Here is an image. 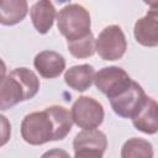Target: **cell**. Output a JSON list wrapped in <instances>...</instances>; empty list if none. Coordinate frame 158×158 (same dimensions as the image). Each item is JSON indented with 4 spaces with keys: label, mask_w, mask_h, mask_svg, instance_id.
I'll return each instance as SVG.
<instances>
[{
    "label": "cell",
    "mask_w": 158,
    "mask_h": 158,
    "mask_svg": "<svg viewBox=\"0 0 158 158\" xmlns=\"http://www.w3.org/2000/svg\"><path fill=\"white\" fill-rule=\"evenodd\" d=\"M57 25L67 42L83 38L91 32L90 14L79 4H69L62 7L57 15Z\"/></svg>",
    "instance_id": "6da1fadb"
},
{
    "label": "cell",
    "mask_w": 158,
    "mask_h": 158,
    "mask_svg": "<svg viewBox=\"0 0 158 158\" xmlns=\"http://www.w3.org/2000/svg\"><path fill=\"white\" fill-rule=\"evenodd\" d=\"M21 136L25 142L32 146L57 141L54 122L49 112L44 109L43 111H36L26 115L21 122Z\"/></svg>",
    "instance_id": "7a4b0ae2"
},
{
    "label": "cell",
    "mask_w": 158,
    "mask_h": 158,
    "mask_svg": "<svg viewBox=\"0 0 158 158\" xmlns=\"http://www.w3.org/2000/svg\"><path fill=\"white\" fill-rule=\"evenodd\" d=\"M127 49L123 31L117 25L105 27L96 38V53L104 60L121 59Z\"/></svg>",
    "instance_id": "3957f363"
},
{
    "label": "cell",
    "mask_w": 158,
    "mask_h": 158,
    "mask_svg": "<svg viewBox=\"0 0 158 158\" xmlns=\"http://www.w3.org/2000/svg\"><path fill=\"white\" fill-rule=\"evenodd\" d=\"M70 112L74 123L83 130L99 127L105 116L102 105L89 96H79L74 101Z\"/></svg>",
    "instance_id": "277c9868"
},
{
    "label": "cell",
    "mask_w": 158,
    "mask_h": 158,
    "mask_svg": "<svg viewBox=\"0 0 158 158\" xmlns=\"http://www.w3.org/2000/svg\"><path fill=\"white\" fill-rule=\"evenodd\" d=\"M94 83L95 86L107 96V99H111L126 90L132 83V79L122 68L111 65L104 67L95 73Z\"/></svg>",
    "instance_id": "5b68a950"
},
{
    "label": "cell",
    "mask_w": 158,
    "mask_h": 158,
    "mask_svg": "<svg viewBox=\"0 0 158 158\" xmlns=\"http://www.w3.org/2000/svg\"><path fill=\"white\" fill-rule=\"evenodd\" d=\"M107 147V138L104 132L96 128L83 130L73 141L74 157H95L101 158Z\"/></svg>",
    "instance_id": "8992f818"
},
{
    "label": "cell",
    "mask_w": 158,
    "mask_h": 158,
    "mask_svg": "<svg viewBox=\"0 0 158 158\" xmlns=\"http://www.w3.org/2000/svg\"><path fill=\"white\" fill-rule=\"evenodd\" d=\"M144 98H146V94L142 86L138 83L132 80V83L126 90H123L121 94L109 100L116 115L123 118H132L133 115L137 112L138 107L141 106L142 101L144 100Z\"/></svg>",
    "instance_id": "52a82bcc"
},
{
    "label": "cell",
    "mask_w": 158,
    "mask_h": 158,
    "mask_svg": "<svg viewBox=\"0 0 158 158\" xmlns=\"http://www.w3.org/2000/svg\"><path fill=\"white\" fill-rule=\"evenodd\" d=\"M133 126L147 135H154L158 132V102L147 96L142 101L137 112L131 118Z\"/></svg>",
    "instance_id": "ba28073f"
},
{
    "label": "cell",
    "mask_w": 158,
    "mask_h": 158,
    "mask_svg": "<svg viewBox=\"0 0 158 158\" xmlns=\"http://www.w3.org/2000/svg\"><path fill=\"white\" fill-rule=\"evenodd\" d=\"M33 65L41 77L53 79L59 77L65 69V59L54 51H42L35 57Z\"/></svg>",
    "instance_id": "9c48e42d"
},
{
    "label": "cell",
    "mask_w": 158,
    "mask_h": 158,
    "mask_svg": "<svg viewBox=\"0 0 158 158\" xmlns=\"http://www.w3.org/2000/svg\"><path fill=\"white\" fill-rule=\"evenodd\" d=\"M30 16L36 31L41 35H44L52 28L57 12L51 0H38L32 5Z\"/></svg>",
    "instance_id": "30bf717a"
},
{
    "label": "cell",
    "mask_w": 158,
    "mask_h": 158,
    "mask_svg": "<svg viewBox=\"0 0 158 158\" xmlns=\"http://www.w3.org/2000/svg\"><path fill=\"white\" fill-rule=\"evenodd\" d=\"M25 100H27L26 93L20 81L12 74L2 77L0 86V109L2 111L7 110Z\"/></svg>",
    "instance_id": "8fae6325"
},
{
    "label": "cell",
    "mask_w": 158,
    "mask_h": 158,
    "mask_svg": "<svg viewBox=\"0 0 158 158\" xmlns=\"http://www.w3.org/2000/svg\"><path fill=\"white\" fill-rule=\"evenodd\" d=\"M133 35L136 41L144 47L158 46V19L146 14V16L138 19L133 27Z\"/></svg>",
    "instance_id": "7c38bea8"
},
{
    "label": "cell",
    "mask_w": 158,
    "mask_h": 158,
    "mask_svg": "<svg viewBox=\"0 0 158 158\" xmlns=\"http://www.w3.org/2000/svg\"><path fill=\"white\" fill-rule=\"evenodd\" d=\"M94 78H95V70L90 64L74 65L64 73L65 84L77 91L88 90L91 86Z\"/></svg>",
    "instance_id": "4fadbf2b"
},
{
    "label": "cell",
    "mask_w": 158,
    "mask_h": 158,
    "mask_svg": "<svg viewBox=\"0 0 158 158\" xmlns=\"http://www.w3.org/2000/svg\"><path fill=\"white\" fill-rule=\"evenodd\" d=\"M28 11L27 0H0V22L12 26L21 22Z\"/></svg>",
    "instance_id": "5bb4252c"
},
{
    "label": "cell",
    "mask_w": 158,
    "mask_h": 158,
    "mask_svg": "<svg viewBox=\"0 0 158 158\" xmlns=\"http://www.w3.org/2000/svg\"><path fill=\"white\" fill-rule=\"evenodd\" d=\"M122 158H152L153 157V147L152 144L143 138H130L126 141L121 149Z\"/></svg>",
    "instance_id": "9a60e30c"
},
{
    "label": "cell",
    "mask_w": 158,
    "mask_h": 158,
    "mask_svg": "<svg viewBox=\"0 0 158 158\" xmlns=\"http://www.w3.org/2000/svg\"><path fill=\"white\" fill-rule=\"evenodd\" d=\"M10 74H12L22 85L25 93H26V99L30 100L32 99L40 90V79L37 78V75L27 69V68H16L14 70L10 72Z\"/></svg>",
    "instance_id": "2e32d148"
},
{
    "label": "cell",
    "mask_w": 158,
    "mask_h": 158,
    "mask_svg": "<svg viewBox=\"0 0 158 158\" xmlns=\"http://www.w3.org/2000/svg\"><path fill=\"white\" fill-rule=\"evenodd\" d=\"M68 51L75 58H88L96 52V40L90 32L83 38L68 42Z\"/></svg>",
    "instance_id": "e0dca14e"
},
{
    "label": "cell",
    "mask_w": 158,
    "mask_h": 158,
    "mask_svg": "<svg viewBox=\"0 0 158 158\" xmlns=\"http://www.w3.org/2000/svg\"><path fill=\"white\" fill-rule=\"evenodd\" d=\"M147 14L154 16L156 19H158V5H154V6H151V9L147 11Z\"/></svg>",
    "instance_id": "ac0fdd59"
},
{
    "label": "cell",
    "mask_w": 158,
    "mask_h": 158,
    "mask_svg": "<svg viewBox=\"0 0 158 158\" xmlns=\"http://www.w3.org/2000/svg\"><path fill=\"white\" fill-rule=\"evenodd\" d=\"M144 4L149 5V6H154V5H158V0H143Z\"/></svg>",
    "instance_id": "d6986e66"
}]
</instances>
